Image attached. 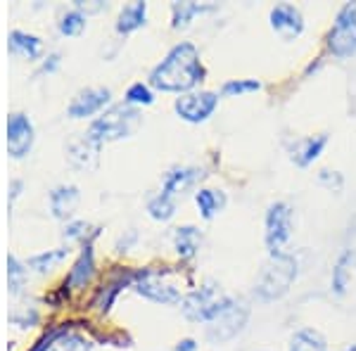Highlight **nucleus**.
Masks as SVG:
<instances>
[{
	"instance_id": "nucleus-1",
	"label": "nucleus",
	"mask_w": 356,
	"mask_h": 351,
	"mask_svg": "<svg viewBox=\"0 0 356 351\" xmlns=\"http://www.w3.org/2000/svg\"><path fill=\"white\" fill-rule=\"evenodd\" d=\"M204 67L193 43H178L150 72V85L164 93H193L204 81Z\"/></svg>"
},
{
	"instance_id": "nucleus-2",
	"label": "nucleus",
	"mask_w": 356,
	"mask_h": 351,
	"mask_svg": "<svg viewBox=\"0 0 356 351\" xmlns=\"http://www.w3.org/2000/svg\"><path fill=\"white\" fill-rule=\"evenodd\" d=\"M297 280V259L292 254H278L268 256L264 263L259 278L254 285V295L261 302H275V299L285 297L290 292L292 283Z\"/></svg>"
},
{
	"instance_id": "nucleus-3",
	"label": "nucleus",
	"mask_w": 356,
	"mask_h": 351,
	"mask_svg": "<svg viewBox=\"0 0 356 351\" xmlns=\"http://www.w3.org/2000/svg\"><path fill=\"white\" fill-rule=\"evenodd\" d=\"M140 122V114L134 105L129 102H122V105H112L107 112H102L100 117L95 119L93 124L86 131V138L95 145H102V142L110 140H119V138H126L134 133V129Z\"/></svg>"
},
{
	"instance_id": "nucleus-4",
	"label": "nucleus",
	"mask_w": 356,
	"mask_h": 351,
	"mask_svg": "<svg viewBox=\"0 0 356 351\" xmlns=\"http://www.w3.org/2000/svg\"><path fill=\"white\" fill-rule=\"evenodd\" d=\"M235 304V297L223 295L216 283H204L200 290H193L183 297L181 309L186 318L195 320V323H214L219 316L226 313Z\"/></svg>"
},
{
	"instance_id": "nucleus-5",
	"label": "nucleus",
	"mask_w": 356,
	"mask_h": 351,
	"mask_svg": "<svg viewBox=\"0 0 356 351\" xmlns=\"http://www.w3.org/2000/svg\"><path fill=\"white\" fill-rule=\"evenodd\" d=\"M264 240H266L268 256L285 254V247L292 240L295 223H292V206L288 202L268 204L266 216H264Z\"/></svg>"
},
{
	"instance_id": "nucleus-6",
	"label": "nucleus",
	"mask_w": 356,
	"mask_h": 351,
	"mask_svg": "<svg viewBox=\"0 0 356 351\" xmlns=\"http://www.w3.org/2000/svg\"><path fill=\"white\" fill-rule=\"evenodd\" d=\"M328 50L340 60L356 53V3H347L337 13L328 33Z\"/></svg>"
},
{
	"instance_id": "nucleus-7",
	"label": "nucleus",
	"mask_w": 356,
	"mask_h": 351,
	"mask_svg": "<svg viewBox=\"0 0 356 351\" xmlns=\"http://www.w3.org/2000/svg\"><path fill=\"white\" fill-rule=\"evenodd\" d=\"M219 107V95L211 90H193L181 97H176L174 109L176 114L188 124H202L214 114V109Z\"/></svg>"
},
{
	"instance_id": "nucleus-8",
	"label": "nucleus",
	"mask_w": 356,
	"mask_h": 351,
	"mask_svg": "<svg viewBox=\"0 0 356 351\" xmlns=\"http://www.w3.org/2000/svg\"><path fill=\"white\" fill-rule=\"evenodd\" d=\"M134 290L140 297L150 299V302H154V304H169V307H171V304L183 302L178 287H174L171 283L162 280V275H157L150 268L138 270V273L134 275Z\"/></svg>"
},
{
	"instance_id": "nucleus-9",
	"label": "nucleus",
	"mask_w": 356,
	"mask_h": 351,
	"mask_svg": "<svg viewBox=\"0 0 356 351\" xmlns=\"http://www.w3.org/2000/svg\"><path fill=\"white\" fill-rule=\"evenodd\" d=\"M247 318H250V307H247L245 302H240V299H235V304L226 311V313L219 316L214 323L207 325V339L214 344L228 342V339H233L240 330H243Z\"/></svg>"
},
{
	"instance_id": "nucleus-10",
	"label": "nucleus",
	"mask_w": 356,
	"mask_h": 351,
	"mask_svg": "<svg viewBox=\"0 0 356 351\" xmlns=\"http://www.w3.org/2000/svg\"><path fill=\"white\" fill-rule=\"evenodd\" d=\"M268 22H271V28L278 33L283 41H295L304 33V15L300 8L290 3H280L275 5L268 15Z\"/></svg>"
},
{
	"instance_id": "nucleus-11",
	"label": "nucleus",
	"mask_w": 356,
	"mask_h": 351,
	"mask_svg": "<svg viewBox=\"0 0 356 351\" xmlns=\"http://www.w3.org/2000/svg\"><path fill=\"white\" fill-rule=\"evenodd\" d=\"M33 147V124L26 114L17 112L8 119V152L10 157L22 159Z\"/></svg>"
},
{
	"instance_id": "nucleus-12",
	"label": "nucleus",
	"mask_w": 356,
	"mask_h": 351,
	"mask_svg": "<svg viewBox=\"0 0 356 351\" xmlns=\"http://www.w3.org/2000/svg\"><path fill=\"white\" fill-rule=\"evenodd\" d=\"M110 88H86L79 90L76 97L69 102L67 114L72 119H86V117H93L100 109H105V105H110Z\"/></svg>"
},
{
	"instance_id": "nucleus-13",
	"label": "nucleus",
	"mask_w": 356,
	"mask_h": 351,
	"mask_svg": "<svg viewBox=\"0 0 356 351\" xmlns=\"http://www.w3.org/2000/svg\"><path fill=\"white\" fill-rule=\"evenodd\" d=\"M202 178H204V171L197 169V166H174V169H169L164 174L162 190H159V193H164L176 199L178 195L191 190L195 183L202 181Z\"/></svg>"
},
{
	"instance_id": "nucleus-14",
	"label": "nucleus",
	"mask_w": 356,
	"mask_h": 351,
	"mask_svg": "<svg viewBox=\"0 0 356 351\" xmlns=\"http://www.w3.org/2000/svg\"><path fill=\"white\" fill-rule=\"evenodd\" d=\"M325 145H328V136L325 133L302 138V140H295V145L290 147V157L297 166H309L314 159L321 157Z\"/></svg>"
},
{
	"instance_id": "nucleus-15",
	"label": "nucleus",
	"mask_w": 356,
	"mask_h": 351,
	"mask_svg": "<svg viewBox=\"0 0 356 351\" xmlns=\"http://www.w3.org/2000/svg\"><path fill=\"white\" fill-rule=\"evenodd\" d=\"M93 273H95V256H93V245L86 243L81 254H79L76 263L69 270V278H67V285L74 287V290H81L93 280Z\"/></svg>"
},
{
	"instance_id": "nucleus-16",
	"label": "nucleus",
	"mask_w": 356,
	"mask_h": 351,
	"mask_svg": "<svg viewBox=\"0 0 356 351\" xmlns=\"http://www.w3.org/2000/svg\"><path fill=\"white\" fill-rule=\"evenodd\" d=\"M200 245H202V233L200 228L195 226H178L174 230V247H176V254L181 259H195L200 252Z\"/></svg>"
},
{
	"instance_id": "nucleus-17",
	"label": "nucleus",
	"mask_w": 356,
	"mask_h": 351,
	"mask_svg": "<svg viewBox=\"0 0 356 351\" xmlns=\"http://www.w3.org/2000/svg\"><path fill=\"white\" fill-rule=\"evenodd\" d=\"M145 19H147V3H129L122 8L119 13V19H117V33H134L138 31L140 26H145Z\"/></svg>"
},
{
	"instance_id": "nucleus-18",
	"label": "nucleus",
	"mask_w": 356,
	"mask_h": 351,
	"mask_svg": "<svg viewBox=\"0 0 356 351\" xmlns=\"http://www.w3.org/2000/svg\"><path fill=\"white\" fill-rule=\"evenodd\" d=\"M76 202H79L76 186H57L53 193H50V209H53L55 218H69Z\"/></svg>"
},
{
	"instance_id": "nucleus-19",
	"label": "nucleus",
	"mask_w": 356,
	"mask_h": 351,
	"mask_svg": "<svg viewBox=\"0 0 356 351\" xmlns=\"http://www.w3.org/2000/svg\"><path fill=\"white\" fill-rule=\"evenodd\" d=\"M8 48H10V53L24 55L29 60H38V55H41V50H43V41L38 36H33V33L15 28V31L10 33Z\"/></svg>"
},
{
	"instance_id": "nucleus-20",
	"label": "nucleus",
	"mask_w": 356,
	"mask_h": 351,
	"mask_svg": "<svg viewBox=\"0 0 356 351\" xmlns=\"http://www.w3.org/2000/svg\"><path fill=\"white\" fill-rule=\"evenodd\" d=\"M195 204H197V209H200V216H202L204 221H211V218L226 206V195H223L221 190L200 188L197 193H195Z\"/></svg>"
},
{
	"instance_id": "nucleus-21",
	"label": "nucleus",
	"mask_w": 356,
	"mask_h": 351,
	"mask_svg": "<svg viewBox=\"0 0 356 351\" xmlns=\"http://www.w3.org/2000/svg\"><path fill=\"white\" fill-rule=\"evenodd\" d=\"M290 351H328L325 337L314 327H302L290 339Z\"/></svg>"
},
{
	"instance_id": "nucleus-22",
	"label": "nucleus",
	"mask_w": 356,
	"mask_h": 351,
	"mask_svg": "<svg viewBox=\"0 0 356 351\" xmlns=\"http://www.w3.org/2000/svg\"><path fill=\"white\" fill-rule=\"evenodd\" d=\"M97 149H100V145H95V142H90L88 138H79V140H74L72 145H69V159H72V164L74 166H79V169H90V164L88 162V157L97 159Z\"/></svg>"
},
{
	"instance_id": "nucleus-23",
	"label": "nucleus",
	"mask_w": 356,
	"mask_h": 351,
	"mask_svg": "<svg viewBox=\"0 0 356 351\" xmlns=\"http://www.w3.org/2000/svg\"><path fill=\"white\" fill-rule=\"evenodd\" d=\"M349 266H352V252H342L340 259L335 261V268H332L330 275V287L337 297L347 295V287H349Z\"/></svg>"
},
{
	"instance_id": "nucleus-24",
	"label": "nucleus",
	"mask_w": 356,
	"mask_h": 351,
	"mask_svg": "<svg viewBox=\"0 0 356 351\" xmlns=\"http://www.w3.org/2000/svg\"><path fill=\"white\" fill-rule=\"evenodd\" d=\"M209 10H214V8H211V5H200V3H174L171 5V15H174L171 26L186 28L195 17L202 15V13H209Z\"/></svg>"
},
{
	"instance_id": "nucleus-25",
	"label": "nucleus",
	"mask_w": 356,
	"mask_h": 351,
	"mask_svg": "<svg viewBox=\"0 0 356 351\" xmlns=\"http://www.w3.org/2000/svg\"><path fill=\"white\" fill-rule=\"evenodd\" d=\"M53 351H93V342L79 332H69L65 327L53 342Z\"/></svg>"
},
{
	"instance_id": "nucleus-26",
	"label": "nucleus",
	"mask_w": 356,
	"mask_h": 351,
	"mask_svg": "<svg viewBox=\"0 0 356 351\" xmlns=\"http://www.w3.org/2000/svg\"><path fill=\"white\" fill-rule=\"evenodd\" d=\"M147 211H150V216L154 221H169V218H174L176 214V199L164 193H157L150 202H147Z\"/></svg>"
},
{
	"instance_id": "nucleus-27",
	"label": "nucleus",
	"mask_w": 356,
	"mask_h": 351,
	"mask_svg": "<svg viewBox=\"0 0 356 351\" xmlns=\"http://www.w3.org/2000/svg\"><path fill=\"white\" fill-rule=\"evenodd\" d=\"M134 275L136 273H129V270H126V273H122V275H117V278L112 280L110 285L105 287V290H102V295H100V299H97V309L100 311H110V307H112V302H114V297H117V292L122 290L124 285H134Z\"/></svg>"
},
{
	"instance_id": "nucleus-28",
	"label": "nucleus",
	"mask_w": 356,
	"mask_h": 351,
	"mask_svg": "<svg viewBox=\"0 0 356 351\" xmlns=\"http://www.w3.org/2000/svg\"><path fill=\"white\" fill-rule=\"evenodd\" d=\"M69 254V250H48V252H43V254H36V256H31L26 261V266L29 268H33L36 273H48L50 268L55 266V263H60L62 259H65Z\"/></svg>"
},
{
	"instance_id": "nucleus-29",
	"label": "nucleus",
	"mask_w": 356,
	"mask_h": 351,
	"mask_svg": "<svg viewBox=\"0 0 356 351\" xmlns=\"http://www.w3.org/2000/svg\"><path fill=\"white\" fill-rule=\"evenodd\" d=\"M57 28H60L62 36H79L86 28V15L79 13L76 8L67 10V13H62L60 22H57Z\"/></svg>"
},
{
	"instance_id": "nucleus-30",
	"label": "nucleus",
	"mask_w": 356,
	"mask_h": 351,
	"mask_svg": "<svg viewBox=\"0 0 356 351\" xmlns=\"http://www.w3.org/2000/svg\"><path fill=\"white\" fill-rule=\"evenodd\" d=\"M26 275H29V270L24 263L17 256H8V280H10V292H13V295H19L22 292V287L26 283Z\"/></svg>"
},
{
	"instance_id": "nucleus-31",
	"label": "nucleus",
	"mask_w": 356,
	"mask_h": 351,
	"mask_svg": "<svg viewBox=\"0 0 356 351\" xmlns=\"http://www.w3.org/2000/svg\"><path fill=\"white\" fill-rule=\"evenodd\" d=\"M261 90V83L254 79H231L221 85V95H245V93H257Z\"/></svg>"
},
{
	"instance_id": "nucleus-32",
	"label": "nucleus",
	"mask_w": 356,
	"mask_h": 351,
	"mask_svg": "<svg viewBox=\"0 0 356 351\" xmlns=\"http://www.w3.org/2000/svg\"><path fill=\"white\" fill-rule=\"evenodd\" d=\"M126 102L129 105H152L154 102V93L150 90V85H145V83H134V85H129V90H126Z\"/></svg>"
},
{
	"instance_id": "nucleus-33",
	"label": "nucleus",
	"mask_w": 356,
	"mask_h": 351,
	"mask_svg": "<svg viewBox=\"0 0 356 351\" xmlns=\"http://www.w3.org/2000/svg\"><path fill=\"white\" fill-rule=\"evenodd\" d=\"M86 233H88V223L86 221H69L65 228L67 240H86Z\"/></svg>"
},
{
	"instance_id": "nucleus-34",
	"label": "nucleus",
	"mask_w": 356,
	"mask_h": 351,
	"mask_svg": "<svg viewBox=\"0 0 356 351\" xmlns=\"http://www.w3.org/2000/svg\"><path fill=\"white\" fill-rule=\"evenodd\" d=\"M318 181L323 183V186H328L330 190H340V188H342V176L337 174V171L323 169V171L318 174Z\"/></svg>"
},
{
	"instance_id": "nucleus-35",
	"label": "nucleus",
	"mask_w": 356,
	"mask_h": 351,
	"mask_svg": "<svg viewBox=\"0 0 356 351\" xmlns=\"http://www.w3.org/2000/svg\"><path fill=\"white\" fill-rule=\"evenodd\" d=\"M38 320V311L33 309L31 313L29 311H22V313H13V323H17L19 327H29V325H33Z\"/></svg>"
},
{
	"instance_id": "nucleus-36",
	"label": "nucleus",
	"mask_w": 356,
	"mask_h": 351,
	"mask_svg": "<svg viewBox=\"0 0 356 351\" xmlns=\"http://www.w3.org/2000/svg\"><path fill=\"white\" fill-rule=\"evenodd\" d=\"M74 8L79 10V13H100L102 8H107L105 3H90V5H86V3H81V0H76L74 3Z\"/></svg>"
},
{
	"instance_id": "nucleus-37",
	"label": "nucleus",
	"mask_w": 356,
	"mask_h": 351,
	"mask_svg": "<svg viewBox=\"0 0 356 351\" xmlns=\"http://www.w3.org/2000/svg\"><path fill=\"white\" fill-rule=\"evenodd\" d=\"M60 67V53H53V55H48L45 57V62H43V67H41V72L45 74V72H55V69Z\"/></svg>"
},
{
	"instance_id": "nucleus-38",
	"label": "nucleus",
	"mask_w": 356,
	"mask_h": 351,
	"mask_svg": "<svg viewBox=\"0 0 356 351\" xmlns=\"http://www.w3.org/2000/svg\"><path fill=\"white\" fill-rule=\"evenodd\" d=\"M174 351H197V342L191 337H186V339H181V342L176 344Z\"/></svg>"
},
{
	"instance_id": "nucleus-39",
	"label": "nucleus",
	"mask_w": 356,
	"mask_h": 351,
	"mask_svg": "<svg viewBox=\"0 0 356 351\" xmlns=\"http://www.w3.org/2000/svg\"><path fill=\"white\" fill-rule=\"evenodd\" d=\"M19 190H22V181H13V195H10V204L19 197Z\"/></svg>"
},
{
	"instance_id": "nucleus-40",
	"label": "nucleus",
	"mask_w": 356,
	"mask_h": 351,
	"mask_svg": "<svg viewBox=\"0 0 356 351\" xmlns=\"http://www.w3.org/2000/svg\"><path fill=\"white\" fill-rule=\"evenodd\" d=\"M342 351H356V344H352V347H347V349H342Z\"/></svg>"
}]
</instances>
